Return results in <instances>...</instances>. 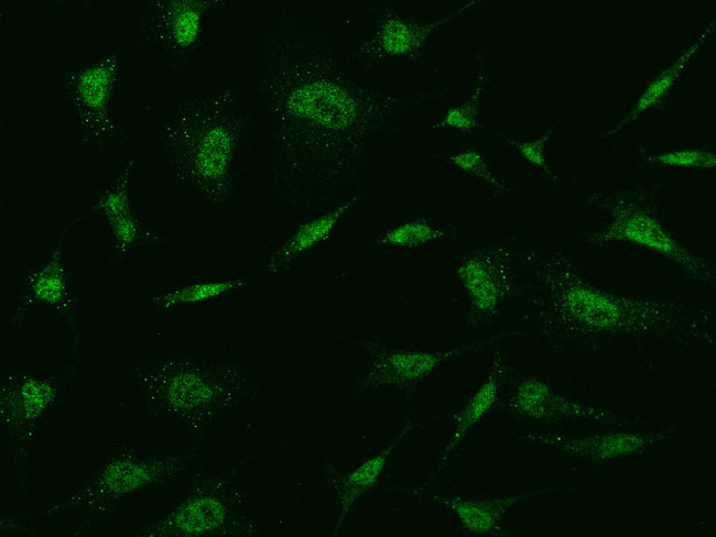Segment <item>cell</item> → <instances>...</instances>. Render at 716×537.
Returning <instances> with one entry per match:
<instances>
[{"instance_id":"cell-27","label":"cell","mask_w":716,"mask_h":537,"mask_svg":"<svg viewBox=\"0 0 716 537\" xmlns=\"http://www.w3.org/2000/svg\"><path fill=\"white\" fill-rule=\"evenodd\" d=\"M433 158L445 162L459 171L486 183L495 196L512 193L514 189L505 178L493 174L487 165L486 155L475 147H466L451 153H432Z\"/></svg>"},{"instance_id":"cell-5","label":"cell","mask_w":716,"mask_h":537,"mask_svg":"<svg viewBox=\"0 0 716 537\" xmlns=\"http://www.w3.org/2000/svg\"><path fill=\"white\" fill-rule=\"evenodd\" d=\"M211 452L198 443L166 456H147L113 447L105 462L87 476L78 490L56 503L31 512L24 519L51 518L65 509L79 507L83 508V516L72 535L83 536L127 496L172 482L196 463L205 461Z\"/></svg>"},{"instance_id":"cell-25","label":"cell","mask_w":716,"mask_h":537,"mask_svg":"<svg viewBox=\"0 0 716 537\" xmlns=\"http://www.w3.org/2000/svg\"><path fill=\"white\" fill-rule=\"evenodd\" d=\"M109 227L113 239V254L105 267L106 272L112 270L138 246L164 244V239L143 223L134 212L110 222Z\"/></svg>"},{"instance_id":"cell-2","label":"cell","mask_w":716,"mask_h":537,"mask_svg":"<svg viewBox=\"0 0 716 537\" xmlns=\"http://www.w3.org/2000/svg\"><path fill=\"white\" fill-rule=\"evenodd\" d=\"M520 337L557 354L597 351L618 341L715 346L712 305L682 295L638 296L590 282L571 255L552 249L516 252Z\"/></svg>"},{"instance_id":"cell-12","label":"cell","mask_w":716,"mask_h":537,"mask_svg":"<svg viewBox=\"0 0 716 537\" xmlns=\"http://www.w3.org/2000/svg\"><path fill=\"white\" fill-rule=\"evenodd\" d=\"M476 3L466 2L446 15L427 21L405 18L390 2L378 4L371 8L369 31L357 45L355 55L370 64L422 62L431 35Z\"/></svg>"},{"instance_id":"cell-17","label":"cell","mask_w":716,"mask_h":537,"mask_svg":"<svg viewBox=\"0 0 716 537\" xmlns=\"http://www.w3.org/2000/svg\"><path fill=\"white\" fill-rule=\"evenodd\" d=\"M576 487L553 486L535 487L520 493L491 498H465L454 494L414 491L426 501L449 511L456 517L459 526L473 535L508 536L503 530L505 514L516 504L529 497L553 492H571Z\"/></svg>"},{"instance_id":"cell-9","label":"cell","mask_w":716,"mask_h":537,"mask_svg":"<svg viewBox=\"0 0 716 537\" xmlns=\"http://www.w3.org/2000/svg\"><path fill=\"white\" fill-rule=\"evenodd\" d=\"M120 55L108 53L95 63L63 74L65 96L75 111L82 145L106 152L129 142L111 112V101L120 79Z\"/></svg>"},{"instance_id":"cell-16","label":"cell","mask_w":716,"mask_h":537,"mask_svg":"<svg viewBox=\"0 0 716 537\" xmlns=\"http://www.w3.org/2000/svg\"><path fill=\"white\" fill-rule=\"evenodd\" d=\"M680 427L679 421H673L650 432L625 430L571 435L558 431H528L519 435L516 440L542 446L564 456L598 465L640 456L671 439L680 430Z\"/></svg>"},{"instance_id":"cell-28","label":"cell","mask_w":716,"mask_h":537,"mask_svg":"<svg viewBox=\"0 0 716 537\" xmlns=\"http://www.w3.org/2000/svg\"><path fill=\"white\" fill-rule=\"evenodd\" d=\"M643 165H663L695 169H710L716 166L714 152L701 149H684L654 154H642Z\"/></svg>"},{"instance_id":"cell-11","label":"cell","mask_w":716,"mask_h":537,"mask_svg":"<svg viewBox=\"0 0 716 537\" xmlns=\"http://www.w3.org/2000/svg\"><path fill=\"white\" fill-rule=\"evenodd\" d=\"M336 338L361 347L370 357V365L358 379L352 396L379 390L413 391L443 363L464 354L482 350L490 340L437 351L395 348L372 338Z\"/></svg>"},{"instance_id":"cell-14","label":"cell","mask_w":716,"mask_h":537,"mask_svg":"<svg viewBox=\"0 0 716 537\" xmlns=\"http://www.w3.org/2000/svg\"><path fill=\"white\" fill-rule=\"evenodd\" d=\"M507 414L543 424L577 420L615 427L639 426L646 421L608 408L585 404L557 392L550 380L525 376L514 380L503 403Z\"/></svg>"},{"instance_id":"cell-19","label":"cell","mask_w":716,"mask_h":537,"mask_svg":"<svg viewBox=\"0 0 716 537\" xmlns=\"http://www.w3.org/2000/svg\"><path fill=\"white\" fill-rule=\"evenodd\" d=\"M367 190H358L327 211L301 222L285 241L267 259L261 275L276 276L286 272L303 254L329 242L340 221L367 199Z\"/></svg>"},{"instance_id":"cell-4","label":"cell","mask_w":716,"mask_h":537,"mask_svg":"<svg viewBox=\"0 0 716 537\" xmlns=\"http://www.w3.org/2000/svg\"><path fill=\"white\" fill-rule=\"evenodd\" d=\"M122 373L139 390L151 420H178L198 445L228 412L260 396L259 384L243 365L183 353L138 357Z\"/></svg>"},{"instance_id":"cell-20","label":"cell","mask_w":716,"mask_h":537,"mask_svg":"<svg viewBox=\"0 0 716 537\" xmlns=\"http://www.w3.org/2000/svg\"><path fill=\"white\" fill-rule=\"evenodd\" d=\"M509 376L510 366L505 354L500 350H495L485 379L466 404L451 416L454 420V429L442 450L435 475L442 471L467 434L499 403L502 386Z\"/></svg>"},{"instance_id":"cell-8","label":"cell","mask_w":716,"mask_h":537,"mask_svg":"<svg viewBox=\"0 0 716 537\" xmlns=\"http://www.w3.org/2000/svg\"><path fill=\"white\" fill-rule=\"evenodd\" d=\"M73 363L52 375H34L24 370H7L0 383V423L10 443V467L21 487L25 467L45 415L61 401L78 375Z\"/></svg>"},{"instance_id":"cell-29","label":"cell","mask_w":716,"mask_h":537,"mask_svg":"<svg viewBox=\"0 0 716 537\" xmlns=\"http://www.w3.org/2000/svg\"><path fill=\"white\" fill-rule=\"evenodd\" d=\"M554 128L555 125L535 140L525 142L512 140L505 133L497 132V135L513 146L529 164L542 169L553 185H557L561 183V178L550 168L545 157V145Z\"/></svg>"},{"instance_id":"cell-7","label":"cell","mask_w":716,"mask_h":537,"mask_svg":"<svg viewBox=\"0 0 716 537\" xmlns=\"http://www.w3.org/2000/svg\"><path fill=\"white\" fill-rule=\"evenodd\" d=\"M659 186L636 185L612 193H594L587 202L609 217V226L588 232L584 243L600 246L630 243L652 251L675 264L692 281L715 285V264L682 245L659 218Z\"/></svg>"},{"instance_id":"cell-23","label":"cell","mask_w":716,"mask_h":537,"mask_svg":"<svg viewBox=\"0 0 716 537\" xmlns=\"http://www.w3.org/2000/svg\"><path fill=\"white\" fill-rule=\"evenodd\" d=\"M458 231L455 226H440L425 215L379 231L370 243L379 246L413 249L440 241H453Z\"/></svg>"},{"instance_id":"cell-15","label":"cell","mask_w":716,"mask_h":537,"mask_svg":"<svg viewBox=\"0 0 716 537\" xmlns=\"http://www.w3.org/2000/svg\"><path fill=\"white\" fill-rule=\"evenodd\" d=\"M84 217H86L85 212L64 224L50 256L42 266L22 270L23 292L10 319L13 326L21 327L29 311L36 305L52 309L68 324L74 353H77L82 342V331L77 304L70 287L72 272L63 260V253L67 233Z\"/></svg>"},{"instance_id":"cell-3","label":"cell","mask_w":716,"mask_h":537,"mask_svg":"<svg viewBox=\"0 0 716 537\" xmlns=\"http://www.w3.org/2000/svg\"><path fill=\"white\" fill-rule=\"evenodd\" d=\"M252 128V116L232 86L185 99L159 131L171 176L225 209L236 188L238 151Z\"/></svg>"},{"instance_id":"cell-18","label":"cell","mask_w":716,"mask_h":537,"mask_svg":"<svg viewBox=\"0 0 716 537\" xmlns=\"http://www.w3.org/2000/svg\"><path fill=\"white\" fill-rule=\"evenodd\" d=\"M432 419L417 423H406L400 431L376 454L364 459L346 473H339L329 461L323 464L326 485L335 495L339 512L332 535H337L344 527L355 504L367 493L377 487L378 482L388 464V460L402 439L414 428Z\"/></svg>"},{"instance_id":"cell-10","label":"cell","mask_w":716,"mask_h":537,"mask_svg":"<svg viewBox=\"0 0 716 537\" xmlns=\"http://www.w3.org/2000/svg\"><path fill=\"white\" fill-rule=\"evenodd\" d=\"M516 252L510 240L500 239L464 254L455 276L467 302L466 322L471 328L493 324L502 305L517 292Z\"/></svg>"},{"instance_id":"cell-6","label":"cell","mask_w":716,"mask_h":537,"mask_svg":"<svg viewBox=\"0 0 716 537\" xmlns=\"http://www.w3.org/2000/svg\"><path fill=\"white\" fill-rule=\"evenodd\" d=\"M242 458L220 472L204 461L191 473L187 494L165 516L140 527L135 537H254L260 525L247 513L248 494L235 475L248 462Z\"/></svg>"},{"instance_id":"cell-21","label":"cell","mask_w":716,"mask_h":537,"mask_svg":"<svg viewBox=\"0 0 716 537\" xmlns=\"http://www.w3.org/2000/svg\"><path fill=\"white\" fill-rule=\"evenodd\" d=\"M716 23L713 20L705 30L697 36V39L686 48L681 55L664 70L651 79L638 98L636 105L630 109L629 113L625 116L619 123L599 135V139L607 138L620 131L627 124L637 120L648 109L655 107L664 100L669 91L675 85L682 72L687 67L688 63L707 41L708 36L714 32Z\"/></svg>"},{"instance_id":"cell-26","label":"cell","mask_w":716,"mask_h":537,"mask_svg":"<svg viewBox=\"0 0 716 537\" xmlns=\"http://www.w3.org/2000/svg\"><path fill=\"white\" fill-rule=\"evenodd\" d=\"M134 166L135 158H128L115 182L97 197L85 213L101 212L110 223L134 212L131 205Z\"/></svg>"},{"instance_id":"cell-13","label":"cell","mask_w":716,"mask_h":537,"mask_svg":"<svg viewBox=\"0 0 716 537\" xmlns=\"http://www.w3.org/2000/svg\"><path fill=\"white\" fill-rule=\"evenodd\" d=\"M224 0H151L139 20L140 45L160 47L175 65L187 62L200 47L208 12L227 6Z\"/></svg>"},{"instance_id":"cell-24","label":"cell","mask_w":716,"mask_h":537,"mask_svg":"<svg viewBox=\"0 0 716 537\" xmlns=\"http://www.w3.org/2000/svg\"><path fill=\"white\" fill-rule=\"evenodd\" d=\"M485 87V56L479 55L476 86L473 94L460 105L448 107L435 123L425 129H417L415 131L437 132L448 130L463 135H471L476 133L481 129L477 121V116Z\"/></svg>"},{"instance_id":"cell-22","label":"cell","mask_w":716,"mask_h":537,"mask_svg":"<svg viewBox=\"0 0 716 537\" xmlns=\"http://www.w3.org/2000/svg\"><path fill=\"white\" fill-rule=\"evenodd\" d=\"M250 280L237 276L226 280L200 281L162 288L148 294V303L158 310L196 305L247 288Z\"/></svg>"},{"instance_id":"cell-1","label":"cell","mask_w":716,"mask_h":537,"mask_svg":"<svg viewBox=\"0 0 716 537\" xmlns=\"http://www.w3.org/2000/svg\"><path fill=\"white\" fill-rule=\"evenodd\" d=\"M325 25L292 10L278 12L253 53L256 88L269 119L270 188L300 209L332 205L364 189L367 150L399 133L417 106L446 86L413 94L373 89L338 64Z\"/></svg>"}]
</instances>
